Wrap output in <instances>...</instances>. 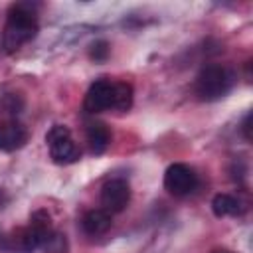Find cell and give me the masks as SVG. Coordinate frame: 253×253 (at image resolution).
Wrapping results in <instances>:
<instances>
[{
	"label": "cell",
	"instance_id": "16",
	"mask_svg": "<svg viewBox=\"0 0 253 253\" xmlns=\"http://www.w3.org/2000/svg\"><path fill=\"white\" fill-rule=\"evenodd\" d=\"M211 253H237V251H231V249H227V247H217V249H213Z\"/></svg>",
	"mask_w": 253,
	"mask_h": 253
},
{
	"label": "cell",
	"instance_id": "2",
	"mask_svg": "<svg viewBox=\"0 0 253 253\" xmlns=\"http://www.w3.org/2000/svg\"><path fill=\"white\" fill-rule=\"evenodd\" d=\"M233 83H235V75L229 67L211 63L200 69L194 83V93L200 101H217L231 91Z\"/></svg>",
	"mask_w": 253,
	"mask_h": 253
},
{
	"label": "cell",
	"instance_id": "14",
	"mask_svg": "<svg viewBox=\"0 0 253 253\" xmlns=\"http://www.w3.org/2000/svg\"><path fill=\"white\" fill-rule=\"evenodd\" d=\"M45 253H65L67 249V241H65V235L59 233V231H53V235L45 241V245L42 247Z\"/></svg>",
	"mask_w": 253,
	"mask_h": 253
},
{
	"label": "cell",
	"instance_id": "8",
	"mask_svg": "<svg viewBox=\"0 0 253 253\" xmlns=\"http://www.w3.org/2000/svg\"><path fill=\"white\" fill-rule=\"evenodd\" d=\"M113 225V215L103 210V208H97V210H89L83 217H81V227L87 235L91 237H97V235H103L111 229Z\"/></svg>",
	"mask_w": 253,
	"mask_h": 253
},
{
	"label": "cell",
	"instance_id": "7",
	"mask_svg": "<svg viewBox=\"0 0 253 253\" xmlns=\"http://www.w3.org/2000/svg\"><path fill=\"white\" fill-rule=\"evenodd\" d=\"M28 142V130L22 123L8 119L0 121V152H14Z\"/></svg>",
	"mask_w": 253,
	"mask_h": 253
},
{
	"label": "cell",
	"instance_id": "9",
	"mask_svg": "<svg viewBox=\"0 0 253 253\" xmlns=\"http://www.w3.org/2000/svg\"><path fill=\"white\" fill-rule=\"evenodd\" d=\"M247 210L245 202L233 194H215L213 200H211V211L213 215L217 217H237V215H243Z\"/></svg>",
	"mask_w": 253,
	"mask_h": 253
},
{
	"label": "cell",
	"instance_id": "10",
	"mask_svg": "<svg viewBox=\"0 0 253 253\" xmlns=\"http://www.w3.org/2000/svg\"><path fill=\"white\" fill-rule=\"evenodd\" d=\"M85 138H87V144L93 154H103L111 144V130L105 123L93 121L85 128Z\"/></svg>",
	"mask_w": 253,
	"mask_h": 253
},
{
	"label": "cell",
	"instance_id": "15",
	"mask_svg": "<svg viewBox=\"0 0 253 253\" xmlns=\"http://www.w3.org/2000/svg\"><path fill=\"white\" fill-rule=\"evenodd\" d=\"M241 132H243L245 140L249 142V140H251V113L245 115V119H243V123H241Z\"/></svg>",
	"mask_w": 253,
	"mask_h": 253
},
{
	"label": "cell",
	"instance_id": "6",
	"mask_svg": "<svg viewBox=\"0 0 253 253\" xmlns=\"http://www.w3.org/2000/svg\"><path fill=\"white\" fill-rule=\"evenodd\" d=\"M113 91H115V81L111 79H97L91 83V87L85 93L83 99V109L91 115L103 113L107 109H113Z\"/></svg>",
	"mask_w": 253,
	"mask_h": 253
},
{
	"label": "cell",
	"instance_id": "3",
	"mask_svg": "<svg viewBox=\"0 0 253 253\" xmlns=\"http://www.w3.org/2000/svg\"><path fill=\"white\" fill-rule=\"evenodd\" d=\"M45 144L49 148V156L55 164L67 166L81 158V150L71 138V130L65 125H53L45 132Z\"/></svg>",
	"mask_w": 253,
	"mask_h": 253
},
{
	"label": "cell",
	"instance_id": "5",
	"mask_svg": "<svg viewBox=\"0 0 253 253\" xmlns=\"http://www.w3.org/2000/svg\"><path fill=\"white\" fill-rule=\"evenodd\" d=\"M130 202V186L125 178H109L101 188V204L109 213L123 211Z\"/></svg>",
	"mask_w": 253,
	"mask_h": 253
},
{
	"label": "cell",
	"instance_id": "11",
	"mask_svg": "<svg viewBox=\"0 0 253 253\" xmlns=\"http://www.w3.org/2000/svg\"><path fill=\"white\" fill-rule=\"evenodd\" d=\"M28 227L34 231V235L38 237L40 241V249L45 245V241L53 235V223H51V215L45 211V210H36L32 215H30V223Z\"/></svg>",
	"mask_w": 253,
	"mask_h": 253
},
{
	"label": "cell",
	"instance_id": "4",
	"mask_svg": "<svg viewBox=\"0 0 253 253\" xmlns=\"http://www.w3.org/2000/svg\"><path fill=\"white\" fill-rule=\"evenodd\" d=\"M164 188L172 196H188L198 188V174L184 162H174L164 172Z\"/></svg>",
	"mask_w": 253,
	"mask_h": 253
},
{
	"label": "cell",
	"instance_id": "12",
	"mask_svg": "<svg viewBox=\"0 0 253 253\" xmlns=\"http://www.w3.org/2000/svg\"><path fill=\"white\" fill-rule=\"evenodd\" d=\"M132 97H134V91H132V85L126 83V81H115V91H113V109L115 111H128L132 107Z\"/></svg>",
	"mask_w": 253,
	"mask_h": 253
},
{
	"label": "cell",
	"instance_id": "13",
	"mask_svg": "<svg viewBox=\"0 0 253 253\" xmlns=\"http://www.w3.org/2000/svg\"><path fill=\"white\" fill-rule=\"evenodd\" d=\"M109 53H111V45H109L105 40H97V42H93L91 47H89V57H91V61H95V63L107 61V59H109Z\"/></svg>",
	"mask_w": 253,
	"mask_h": 253
},
{
	"label": "cell",
	"instance_id": "1",
	"mask_svg": "<svg viewBox=\"0 0 253 253\" xmlns=\"http://www.w3.org/2000/svg\"><path fill=\"white\" fill-rule=\"evenodd\" d=\"M38 4L34 2H16L8 8L6 24L2 32V45L8 53L18 51L24 43L32 42L38 36Z\"/></svg>",
	"mask_w": 253,
	"mask_h": 253
}]
</instances>
